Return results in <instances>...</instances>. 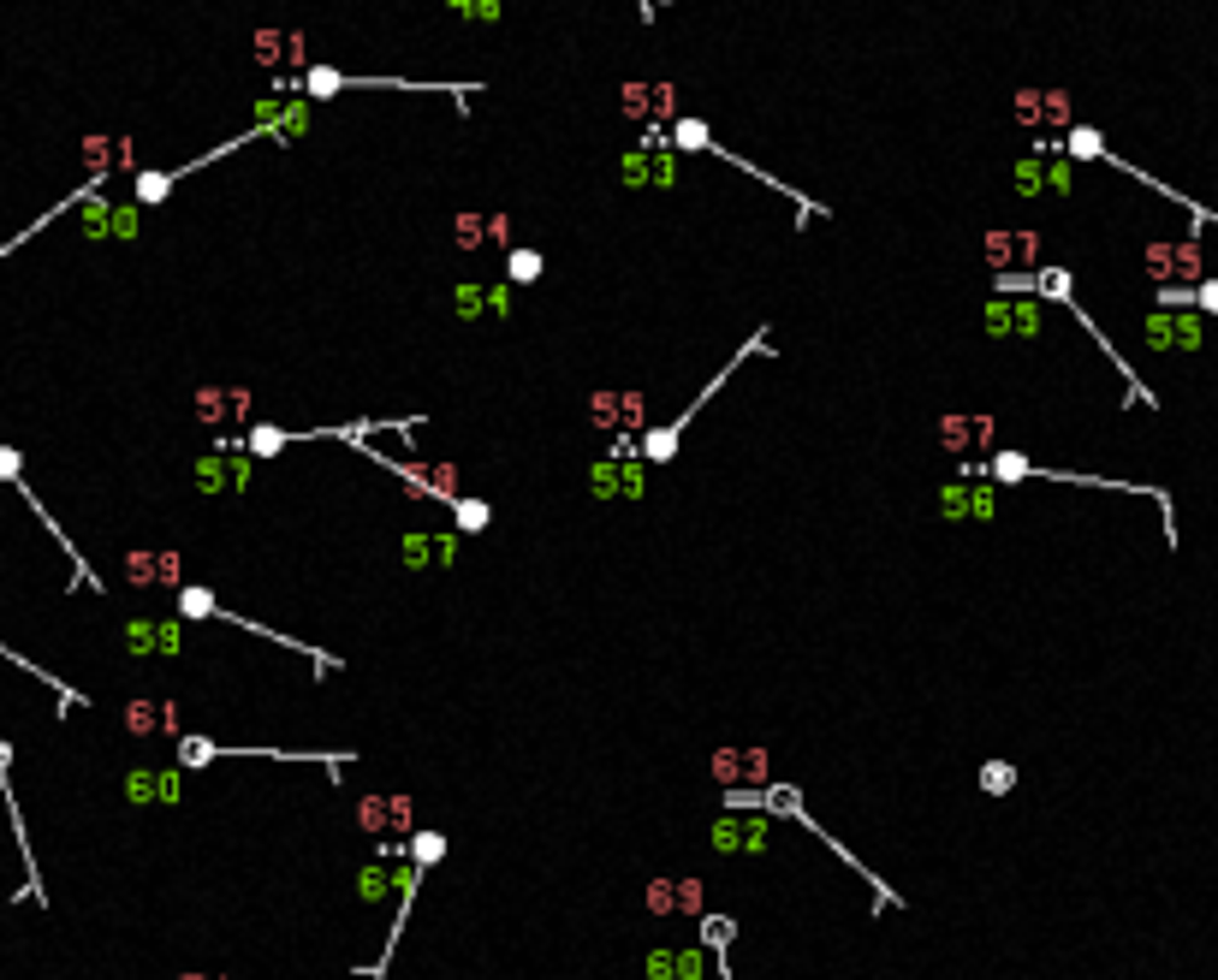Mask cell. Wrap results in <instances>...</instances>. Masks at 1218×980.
I'll return each mask as SVG.
<instances>
[{"label": "cell", "mask_w": 1218, "mask_h": 980, "mask_svg": "<svg viewBox=\"0 0 1218 980\" xmlns=\"http://www.w3.org/2000/svg\"><path fill=\"white\" fill-rule=\"evenodd\" d=\"M440 850H446V838H440V832H422V838H411L417 868H434V862H440Z\"/></svg>", "instance_id": "8992f818"}, {"label": "cell", "mask_w": 1218, "mask_h": 980, "mask_svg": "<svg viewBox=\"0 0 1218 980\" xmlns=\"http://www.w3.org/2000/svg\"><path fill=\"white\" fill-rule=\"evenodd\" d=\"M1064 149H1070V155H1076V161H1106V167H1117V173H1129V178H1142V184H1153V190H1165V184H1159V178H1148V173H1142V167H1129V161H1117L1112 149H1106V138H1100V131H1094V125H1070V138H1064ZM1165 197H1171V190H1165Z\"/></svg>", "instance_id": "6da1fadb"}, {"label": "cell", "mask_w": 1218, "mask_h": 980, "mask_svg": "<svg viewBox=\"0 0 1218 980\" xmlns=\"http://www.w3.org/2000/svg\"><path fill=\"white\" fill-rule=\"evenodd\" d=\"M506 268H512V280H535V274H541V256H535V250H518Z\"/></svg>", "instance_id": "52a82bcc"}, {"label": "cell", "mask_w": 1218, "mask_h": 980, "mask_svg": "<svg viewBox=\"0 0 1218 980\" xmlns=\"http://www.w3.org/2000/svg\"><path fill=\"white\" fill-rule=\"evenodd\" d=\"M1148 339H1153V345H1165V350H1195V345H1201V321H1153Z\"/></svg>", "instance_id": "7a4b0ae2"}, {"label": "cell", "mask_w": 1218, "mask_h": 980, "mask_svg": "<svg viewBox=\"0 0 1218 980\" xmlns=\"http://www.w3.org/2000/svg\"><path fill=\"white\" fill-rule=\"evenodd\" d=\"M993 476H999V482H1022V476H1035V464L1022 452H999L993 457Z\"/></svg>", "instance_id": "277c9868"}, {"label": "cell", "mask_w": 1218, "mask_h": 980, "mask_svg": "<svg viewBox=\"0 0 1218 980\" xmlns=\"http://www.w3.org/2000/svg\"><path fill=\"white\" fill-rule=\"evenodd\" d=\"M178 606H184V612H214V595H209V589H184Z\"/></svg>", "instance_id": "ba28073f"}, {"label": "cell", "mask_w": 1218, "mask_h": 980, "mask_svg": "<svg viewBox=\"0 0 1218 980\" xmlns=\"http://www.w3.org/2000/svg\"><path fill=\"white\" fill-rule=\"evenodd\" d=\"M453 518H458L464 535H482V529H487V505H482V499H453Z\"/></svg>", "instance_id": "3957f363"}, {"label": "cell", "mask_w": 1218, "mask_h": 980, "mask_svg": "<svg viewBox=\"0 0 1218 980\" xmlns=\"http://www.w3.org/2000/svg\"><path fill=\"white\" fill-rule=\"evenodd\" d=\"M6 761H12V749H6V743H0V778H6Z\"/></svg>", "instance_id": "9c48e42d"}, {"label": "cell", "mask_w": 1218, "mask_h": 980, "mask_svg": "<svg viewBox=\"0 0 1218 980\" xmlns=\"http://www.w3.org/2000/svg\"><path fill=\"white\" fill-rule=\"evenodd\" d=\"M1010 784H1016V767H1005V761H993V767H981V791H993V797H1005Z\"/></svg>", "instance_id": "5b68a950"}]
</instances>
